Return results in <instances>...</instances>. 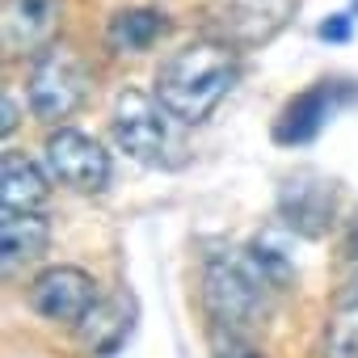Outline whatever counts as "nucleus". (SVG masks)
I'll list each match as a JSON object with an SVG mask.
<instances>
[{"label": "nucleus", "instance_id": "obj_19", "mask_svg": "<svg viewBox=\"0 0 358 358\" xmlns=\"http://www.w3.org/2000/svg\"><path fill=\"white\" fill-rule=\"evenodd\" d=\"M13 127H17V101H13V97H5V101H0V131L13 135Z\"/></svg>", "mask_w": 358, "mask_h": 358}, {"label": "nucleus", "instance_id": "obj_1", "mask_svg": "<svg viewBox=\"0 0 358 358\" xmlns=\"http://www.w3.org/2000/svg\"><path fill=\"white\" fill-rule=\"evenodd\" d=\"M236 76H241V55H236L232 43H220V38L190 43L160 68L156 101L169 110V118L199 127L232 93Z\"/></svg>", "mask_w": 358, "mask_h": 358}, {"label": "nucleus", "instance_id": "obj_12", "mask_svg": "<svg viewBox=\"0 0 358 358\" xmlns=\"http://www.w3.org/2000/svg\"><path fill=\"white\" fill-rule=\"evenodd\" d=\"M51 199L47 177L38 173L34 160L5 152L0 156V207H17V211H38Z\"/></svg>", "mask_w": 358, "mask_h": 358}, {"label": "nucleus", "instance_id": "obj_11", "mask_svg": "<svg viewBox=\"0 0 358 358\" xmlns=\"http://www.w3.org/2000/svg\"><path fill=\"white\" fill-rule=\"evenodd\" d=\"M47 245H51V224L38 211H17V207L0 211V257H5V266L38 262Z\"/></svg>", "mask_w": 358, "mask_h": 358}, {"label": "nucleus", "instance_id": "obj_16", "mask_svg": "<svg viewBox=\"0 0 358 358\" xmlns=\"http://www.w3.org/2000/svg\"><path fill=\"white\" fill-rule=\"evenodd\" d=\"M249 270H253L266 287H287V282L295 278V266L287 262V253L274 249L266 236H257V241L249 245Z\"/></svg>", "mask_w": 358, "mask_h": 358}, {"label": "nucleus", "instance_id": "obj_13", "mask_svg": "<svg viewBox=\"0 0 358 358\" xmlns=\"http://www.w3.org/2000/svg\"><path fill=\"white\" fill-rule=\"evenodd\" d=\"M169 34V17L156 9H122L106 26V47L114 55H139Z\"/></svg>", "mask_w": 358, "mask_h": 358}, {"label": "nucleus", "instance_id": "obj_14", "mask_svg": "<svg viewBox=\"0 0 358 358\" xmlns=\"http://www.w3.org/2000/svg\"><path fill=\"white\" fill-rule=\"evenodd\" d=\"M320 358H358V274L337 291Z\"/></svg>", "mask_w": 358, "mask_h": 358}, {"label": "nucleus", "instance_id": "obj_5", "mask_svg": "<svg viewBox=\"0 0 358 358\" xmlns=\"http://www.w3.org/2000/svg\"><path fill=\"white\" fill-rule=\"evenodd\" d=\"M295 13V0H215L207 30L220 43L232 47H257L266 38H274L287 17Z\"/></svg>", "mask_w": 358, "mask_h": 358}, {"label": "nucleus", "instance_id": "obj_18", "mask_svg": "<svg viewBox=\"0 0 358 358\" xmlns=\"http://www.w3.org/2000/svg\"><path fill=\"white\" fill-rule=\"evenodd\" d=\"M350 34H354V13H333L329 22L316 26L320 43H350Z\"/></svg>", "mask_w": 358, "mask_h": 358}, {"label": "nucleus", "instance_id": "obj_6", "mask_svg": "<svg viewBox=\"0 0 358 358\" xmlns=\"http://www.w3.org/2000/svg\"><path fill=\"white\" fill-rule=\"evenodd\" d=\"M164 106L152 101L139 89H127L114 106V139L118 148L139 160V164H160L164 148H169V131H164Z\"/></svg>", "mask_w": 358, "mask_h": 358}, {"label": "nucleus", "instance_id": "obj_20", "mask_svg": "<svg viewBox=\"0 0 358 358\" xmlns=\"http://www.w3.org/2000/svg\"><path fill=\"white\" fill-rule=\"evenodd\" d=\"M354 13H358V0H354Z\"/></svg>", "mask_w": 358, "mask_h": 358}, {"label": "nucleus", "instance_id": "obj_7", "mask_svg": "<svg viewBox=\"0 0 358 358\" xmlns=\"http://www.w3.org/2000/svg\"><path fill=\"white\" fill-rule=\"evenodd\" d=\"M26 299L51 324H80L97 303V282H93V274H85L76 266H51L30 282Z\"/></svg>", "mask_w": 358, "mask_h": 358}, {"label": "nucleus", "instance_id": "obj_8", "mask_svg": "<svg viewBox=\"0 0 358 358\" xmlns=\"http://www.w3.org/2000/svg\"><path fill=\"white\" fill-rule=\"evenodd\" d=\"M333 203H337V190L329 177L312 173V169H299L291 173L282 190H278V220L299 232V236H324L329 224H333Z\"/></svg>", "mask_w": 358, "mask_h": 358}, {"label": "nucleus", "instance_id": "obj_4", "mask_svg": "<svg viewBox=\"0 0 358 358\" xmlns=\"http://www.w3.org/2000/svg\"><path fill=\"white\" fill-rule=\"evenodd\" d=\"M47 169L55 182H64L76 194H101L110 186V152L72 127H59L47 139Z\"/></svg>", "mask_w": 358, "mask_h": 358}, {"label": "nucleus", "instance_id": "obj_2", "mask_svg": "<svg viewBox=\"0 0 358 358\" xmlns=\"http://www.w3.org/2000/svg\"><path fill=\"white\" fill-rule=\"evenodd\" d=\"M89 89H93V76L85 59L72 47L51 43L30 72V110L38 122H64L89 101Z\"/></svg>", "mask_w": 358, "mask_h": 358}, {"label": "nucleus", "instance_id": "obj_3", "mask_svg": "<svg viewBox=\"0 0 358 358\" xmlns=\"http://www.w3.org/2000/svg\"><path fill=\"white\" fill-rule=\"evenodd\" d=\"M262 278L228 257H207L203 266V308L211 316V329H236L249 333V324L262 312Z\"/></svg>", "mask_w": 358, "mask_h": 358}, {"label": "nucleus", "instance_id": "obj_9", "mask_svg": "<svg viewBox=\"0 0 358 358\" xmlns=\"http://www.w3.org/2000/svg\"><path fill=\"white\" fill-rule=\"evenodd\" d=\"M354 101V89L350 85H333V80H320L312 85L308 93H299L295 101H287V110L278 114L274 122V143L282 148H295V143H312L320 135V127Z\"/></svg>", "mask_w": 358, "mask_h": 358}, {"label": "nucleus", "instance_id": "obj_17", "mask_svg": "<svg viewBox=\"0 0 358 358\" xmlns=\"http://www.w3.org/2000/svg\"><path fill=\"white\" fill-rule=\"evenodd\" d=\"M211 350H215V358H266L245 333H236V329H211Z\"/></svg>", "mask_w": 358, "mask_h": 358}, {"label": "nucleus", "instance_id": "obj_10", "mask_svg": "<svg viewBox=\"0 0 358 358\" xmlns=\"http://www.w3.org/2000/svg\"><path fill=\"white\" fill-rule=\"evenodd\" d=\"M59 30V0H9L5 47L13 55H43Z\"/></svg>", "mask_w": 358, "mask_h": 358}, {"label": "nucleus", "instance_id": "obj_15", "mask_svg": "<svg viewBox=\"0 0 358 358\" xmlns=\"http://www.w3.org/2000/svg\"><path fill=\"white\" fill-rule=\"evenodd\" d=\"M127 333H131V320L118 316V303H93V312L80 320V341H85L93 354L118 350Z\"/></svg>", "mask_w": 358, "mask_h": 358}]
</instances>
